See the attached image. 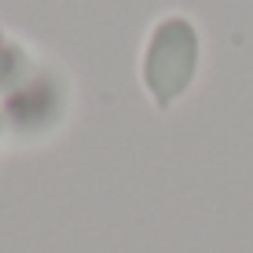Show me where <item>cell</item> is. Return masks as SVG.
<instances>
[{
    "mask_svg": "<svg viewBox=\"0 0 253 253\" xmlns=\"http://www.w3.org/2000/svg\"><path fill=\"white\" fill-rule=\"evenodd\" d=\"M198 30L184 15H165L151 30L143 51V84L154 95V103L165 110L187 92L198 70Z\"/></svg>",
    "mask_w": 253,
    "mask_h": 253,
    "instance_id": "obj_1",
    "label": "cell"
}]
</instances>
